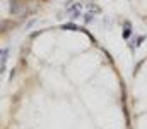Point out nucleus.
Listing matches in <instances>:
<instances>
[{
  "mask_svg": "<svg viewBox=\"0 0 147 129\" xmlns=\"http://www.w3.org/2000/svg\"><path fill=\"white\" fill-rule=\"evenodd\" d=\"M10 7H12V14H21V12H24V7H22V5H19L16 0H12V2H10Z\"/></svg>",
  "mask_w": 147,
  "mask_h": 129,
  "instance_id": "nucleus-1",
  "label": "nucleus"
},
{
  "mask_svg": "<svg viewBox=\"0 0 147 129\" xmlns=\"http://www.w3.org/2000/svg\"><path fill=\"white\" fill-rule=\"evenodd\" d=\"M130 35H132V28H130V23H125V29H123V38H125V40H128V38H130Z\"/></svg>",
  "mask_w": 147,
  "mask_h": 129,
  "instance_id": "nucleus-3",
  "label": "nucleus"
},
{
  "mask_svg": "<svg viewBox=\"0 0 147 129\" xmlns=\"http://www.w3.org/2000/svg\"><path fill=\"white\" fill-rule=\"evenodd\" d=\"M2 53H3V50H0V55H2Z\"/></svg>",
  "mask_w": 147,
  "mask_h": 129,
  "instance_id": "nucleus-6",
  "label": "nucleus"
},
{
  "mask_svg": "<svg viewBox=\"0 0 147 129\" xmlns=\"http://www.w3.org/2000/svg\"><path fill=\"white\" fill-rule=\"evenodd\" d=\"M62 29H79V28H77L75 24H72V23H69V24H63Z\"/></svg>",
  "mask_w": 147,
  "mask_h": 129,
  "instance_id": "nucleus-4",
  "label": "nucleus"
},
{
  "mask_svg": "<svg viewBox=\"0 0 147 129\" xmlns=\"http://www.w3.org/2000/svg\"><path fill=\"white\" fill-rule=\"evenodd\" d=\"M80 9H82V5H80V3H77V5H75V7H74V9H70V10H69V12H70V17H79V16H80Z\"/></svg>",
  "mask_w": 147,
  "mask_h": 129,
  "instance_id": "nucleus-2",
  "label": "nucleus"
},
{
  "mask_svg": "<svg viewBox=\"0 0 147 129\" xmlns=\"http://www.w3.org/2000/svg\"><path fill=\"white\" fill-rule=\"evenodd\" d=\"M144 40H146V36H140V38H139V40H137V45H140V43L144 42Z\"/></svg>",
  "mask_w": 147,
  "mask_h": 129,
  "instance_id": "nucleus-5",
  "label": "nucleus"
}]
</instances>
